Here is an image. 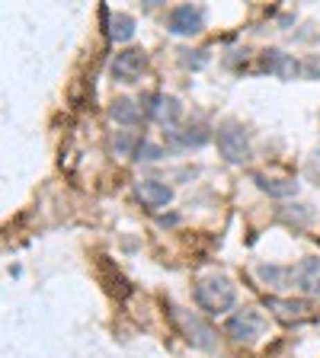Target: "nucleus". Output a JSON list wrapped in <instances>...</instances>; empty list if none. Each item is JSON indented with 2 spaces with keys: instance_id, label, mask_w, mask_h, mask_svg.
<instances>
[{
  "instance_id": "14",
  "label": "nucleus",
  "mask_w": 320,
  "mask_h": 358,
  "mask_svg": "<svg viewBox=\"0 0 320 358\" xmlns=\"http://www.w3.org/2000/svg\"><path fill=\"white\" fill-rule=\"evenodd\" d=\"M208 138L211 134L205 125H189V128H183V132H170V141L179 144V147H202Z\"/></svg>"
},
{
  "instance_id": "5",
  "label": "nucleus",
  "mask_w": 320,
  "mask_h": 358,
  "mask_svg": "<svg viewBox=\"0 0 320 358\" xmlns=\"http://www.w3.org/2000/svg\"><path fill=\"white\" fill-rule=\"evenodd\" d=\"M144 67H148V55H144V48H125V51H118L116 58H112V77L122 80V84H135L138 77L144 74Z\"/></svg>"
},
{
  "instance_id": "7",
  "label": "nucleus",
  "mask_w": 320,
  "mask_h": 358,
  "mask_svg": "<svg viewBox=\"0 0 320 358\" xmlns=\"http://www.w3.org/2000/svg\"><path fill=\"white\" fill-rule=\"evenodd\" d=\"M135 195L141 199L144 208H163L173 202V189L167 183H160V179H141L135 186Z\"/></svg>"
},
{
  "instance_id": "2",
  "label": "nucleus",
  "mask_w": 320,
  "mask_h": 358,
  "mask_svg": "<svg viewBox=\"0 0 320 358\" xmlns=\"http://www.w3.org/2000/svg\"><path fill=\"white\" fill-rule=\"evenodd\" d=\"M218 150L228 163H244L250 157V138H247L240 122H224L218 125Z\"/></svg>"
},
{
  "instance_id": "1",
  "label": "nucleus",
  "mask_w": 320,
  "mask_h": 358,
  "mask_svg": "<svg viewBox=\"0 0 320 358\" xmlns=\"http://www.w3.org/2000/svg\"><path fill=\"white\" fill-rule=\"evenodd\" d=\"M195 301H199L202 310H208L211 316H218L234 307L237 292L224 275H208V278H202V282L195 285Z\"/></svg>"
},
{
  "instance_id": "3",
  "label": "nucleus",
  "mask_w": 320,
  "mask_h": 358,
  "mask_svg": "<svg viewBox=\"0 0 320 358\" xmlns=\"http://www.w3.org/2000/svg\"><path fill=\"white\" fill-rule=\"evenodd\" d=\"M170 314H173V320H177V326L183 330V336L189 342H193L195 349H211L215 346V333H211V326L202 323L199 316L193 314V310L186 307H177V304H170Z\"/></svg>"
},
{
  "instance_id": "15",
  "label": "nucleus",
  "mask_w": 320,
  "mask_h": 358,
  "mask_svg": "<svg viewBox=\"0 0 320 358\" xmlns=\"http://www.w3.org/2000/svg\"><path fill=\"white\" fill-rule=\"evenodd\" d=\"M109 35L116 42H128V39L135 35V19L128 17V13H116V17L109 19Z\"/></svg>"
},
{
  "instance_id": "9",
  "label": "nucleus",
  "mask_w": 320,
  "mask_h": 358,
  "mask_svg": "<svg viewBox=\"0 0 320 358\" xmlns=\"http://www.w3.org/2000/svg\"><path fill=\"white\" fill-rule=\"evenodd\" d=\"M263 330V316L256 310H240L228 320V333L234 339H253V336H260Z\"/></svg>"
},
{
  "instance_id": "4",
  "label": "nucleus",
  "mask_w": 320,
  "mask_h": 358,
  "mask_svg": "<svg viewBox=\"0 0 320 358\" xmlns=\"http://www.w3.org/2000/svg\"><path fill=\"white\" fill-rule=\"evenodd\" d=\"M167 29L173 35H199L205 29V10L193 7V3H179V7L170 10Z\"/></svg>"
},
{
  "instance_id": "12",
  "label": "nucleus",
  "mask_w": 320,
  "mask_h": 358,
  "mask_svg": "<svg viewBox=\"0 0 320 358\" xmlns=\"http://www.w3.org/2000/svg\"><path fill=\"white\" fill-rule=\"evenodd\" d=\"M266 67H269L272 74H278L282 80H295L301 74V64H298L292 55H282V51H269L266 55Z\"/></svg>"
},
{
  "instance_id": "13",
  "label": "nucleus",
  "mask_w": 320,
  "mask_h": 358,
  "mask_svg": "<svg viewBox=\"0 0 320 358\" xmlns=\"http://www.w3.org/2000/svg\"><path fill=\"white\" fill-rule=\"evenodd\" d=\"M109 116L118 125H138V122H141V106H138L135 100H128V96H118V100L112 102Z\"/></svg>"
},
{
  "instance_id": "10",
  "label": "nucleus",
  "mask_w": 320,
  "mask_h": 358,
  "mask_svg": "<svg viewBox=\"0 0 320 358\" xmlns=\"http://www.w3.org/2000/svg\"><path fill=\"white\" fill-rule=\"evenodd\" d=\"M295 282L304 294H314L320 298V259H304L295 269Z\"/></svg>"
},
{
  "instance_id": "18",
  "label": "nucleus",
  "mask_w": 320,
  "mask_h": 358,
  "mask_svg": "<svg viewBox=\"0 0 320 358\" xmlns=\"http://www.w3.org/2000/svg\"><path fill=\"white\" fill-rule=\"evenodd\" d=\"M308 74L320 77V58H314V61H311V64H308Z\"/></svg>"
},
{
  "instance_id": "16",
  "label": "nucleus",
  "mask_w": 320,
  "mask_h": 358,
  "mask_svg": "<svg viewBox=\"0 0 320 358\" xmlns=\"http://www.w3.org/2000/svg\"><path fill=\"white\" fill-rule=\"evenodd\" d=\"M135 157H138V160H157V157H160V147H157V144H148V141H144V144H138Z\"/></svg>"
},
{
  "instance_id": "11",
  "label": "nucleus",
  "mask_w": 320,
  "mask_h": 358,
  "mask_svg": "<svg viewBox=\"0 0 320 358\" xmlns=\"http://www.w3.org/2000/svg\"><path fill=\"white\" fill-rule=\"evenodd\" d=\"M253 183L260 186L263 192H269L272 199H288V195H295V192H298V183H295V179H276V176L256 173V176H253Z\"/></svg>"
},
{
  "instance_id": "8",
  "label": "nucleus",
  "mask_w": 320,
  "mask_h": 358,
  "mask_svg": "<svg viewBox=\"0 0 320 358\" xmlns=\"http://www.w3.org/2000/svg\"><path fill=\"white\" fill-rule=\"evenodd\" d=\"M266 310L278 316V320H304V316H311V301H285V298H266Z\"/></svg>"
},
{
  "instance_id": "17",
  "label": "nucleus",
  "mask_w": 320,
  "mask_h": 358,
  "mask_svg": "<svg viewBox=\"0 0 320 358\" xmlns=\"http://www.w3.org/2000/svg\"><path fill=\"white\" fill-rule=\"evenodd\" d=\"M308 176H311V183L320 186V150H314L311 160H308Z\"/></svg>"
},
{
  "instance_id": "6",
  "label": "nucleus",
  "mask_w": 320,
  "mask_h": 358,
  "mask_svg": "<svg viewBox=\"0 0 320 358\" xmlns=\"http://www.w3.org/2000/svg\"><path fill=\"white\" fill-rule=\"evenodd\" d=\"M148 116H151L154 122H157V125L173 128V125L179 122V116H183V106H179L177 96H163V93H157V96H151Z\"/></svg>"
}]
</instances>
